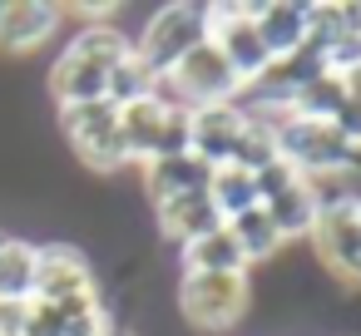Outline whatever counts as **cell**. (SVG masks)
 <instances>
[{
    "mask_svg": "<svg viewBox=\"0 0 361 336\" xmlns=\"http://www.w3.org/2000/svg\"><path fill=\"white\" fill-rule=\"evenodd\" d=\"M173 306L203 336L233 331L252 311V272H183L173 287Z\"/></svg>",
    "mask_w": 361,
    "mask_h": 336,
    "instance_id": "6da1fadb",
    "label": "cell"
},
{
    "mask_svg": "<svg viewBox=\"0 0 361 336\" xmlns=\"http://www.w3.org/2000/svg\"><path fill=\"white\" fill-rule=\"evenodd\" d=\"M257 124V119H252ZM267 134H272V144H277V158L292 168V173H302V178H322V173H351L356 168V154L341 144V134L331 129V124H322V119H302V114H277V119H267L262 124Z\"/></svg>",
    "mask_w": 361,
    "mask_h": 336,
    "instance_id": "7a4b0ae2",
    "label": "cell"
},
{
    "mask_svg": "<svg viewBox=\"0 0 361 336\" xmlns=\"http://www.w3.org/2000/svg\"><path fill=\"white\" fill-rule=\"evenodd\" d=\"M60 134L65 144L75 149V158L94 173H119L129 168L124 158V144H119V109L109 99H94V104H70L60 109Z\"/></svg>",
    "mask_w": 361,
    "mask_h": 336,
    "instance_id": "3957f363",
    "label": "cell"
},
{
    "mask_svg": "<svg viewBox=\"0 0 361 336\" xmlns=\"http://www.w3.org/2000/svg\"><path fill=\"white\" fill-rule=\"evenodd\" d=\"M208 40V6H193V0H178V6L154 11V20L144 25L134 55L144 60L149 75H169L193 45Z\"/></svg>",
    "mask_w": 361,
    "mask_h": 336,
    "instance_id": "277c9868",
    "label": "cell"
},
{
    "mask_svg": "<svg viewBox=\"0 0 361 336\" xmlns=\"http://www.w3.org/2000/svg\"><path fill=\"white\" fill-rule=\"evenodd\" d=\"M80 297H99V277L85 247L75 242H35V292L30 301H80Z\"/></svg>",
    "mask_w": 361,
    "mask_h": 336,
    "instance_id": "5b68a950",
    "label": "cell"
},
{
    "mask_svg": "<svg viewBox=\"0 0 361 336\" xmlns=\"http://www.w3.org/2000/svg\"><path fill=\"white\" fill-rule=\"evenodd\" d=\"M312 247H317V262L336 282L361 287V198L322 208L312 223Z\"/></svg>",
    "mask_w": 361,
    "mask_h": 336,
    "instance_id": "8992f818",
    "label": "cell"
},
{
    "mask_svg": "<svg viewBox=\"0 0 361 336\" xmlns=\"http://www.w3.org/2000/svg\"><path fill=\"white\" fill-rule=\"evenodd\" d=\"M208 45L233 65V75L243 85H252L272 65L262 35L252 25V6H208Z\"/></svg>",
    "mask_w": 361,
    "mask_h": 336,
    "instance_id": "52a82bcc",
    "label": "cell"
},
{
    "mask_svg": "<svg viewBox=\"0 0 361 336\" xmlns=\"http://www.w3.org/2000/svg\"><path fill=\"white\" fill-rule=\"evenodd\" d=\"M169 80H173V89L183 94V104L188 109H208V104H233L238 99V89H243V80L233 75V65L203 40V45H193L173 70H169Z\"/></svg>",
    "mask_w": 361,
    "mask_h": 336,
    "instance_id": "ba28073f",
    "label": "cell"
},
{
    "mask_svg": "<svg viewBox=\"0 0 361 336\" xmlns=\"http://www.w3.org/2000/svg\"><path fill=\"white\" fill-rule=\"evenodd\" d=\"M247 129V114L238 104H208V109H193L188 119V154L208 168H223L233 163L238 154V139Z\"/></svg>",
    "mask_w": 361,
    "mask_h": 336,
    "instance_id": "9c48e42d",
    "label": "cell"
},
{
    "mask_svg": "<svg viewBox=\"0 0 361 336\" xmlns=\"http://www.w3.org/2000/svg\"><path fill=\"white\" fill-rule=\"evenodd\" d=\"M65 20V6H45V0H0V55H30L40 50Z\"/></svg>",
    "mask_w": 361,
    "mask_h": 336,
    "instance_id": "30bf717a",
    "label": "cell"
},
{
    "mask_svg": "<svg viewBox=\"0 0 361 336\" xmlns=\"http://www.w3.org/2000/svg\"><path fill=\"white\" fill-rule=\"evenodd\" d=\"M154 218H159V232H164L169 242H178V247H188L193 237H203V232L223 228V218H218V208H213L208 188H203V193H178V198L154 203Z\"/></svg>",
    "mask_w": 361,
    "mask_h": 336,
    "instance_id": "8fae6325",
    "label": "cell"
},
{
    "mask_svg": "<svg viewBox=\"0 0 361 336\" xmlns=\"http://www.w3.org/2000/svg\"><path fill=\"white\" fill-rule=\"evenodd\" d=\"M252 25L267 45L272 60L307 50V6H292V0H267V6H252Z\"/></svg>",
    "mask_w": 361,
    "mask_h": 336,
    "instance_id": "7c38bea8",
    "label": "cell"
},
{
    "mask_svg": "<svg viewBox=\"0 0 361 336\" xmlns=\"http://www.w3.org/2000/svg\"><path fill=\"white\" fill-rule=\"evenodd\" d=\"M164 109L144 94L134 104H119V144H124V158L129 163H149L159 158V144H164Z\"/></svg>",
    "mask_w": 361,
    "mask_h": 336,
    "instance_id": "4fadbf2b",
    "label": "cell"
},
{
    "mask_svg": "<svg viewBox=\"0 0 361 336\" xmlns=\"http://www.w3.org/2000/svg\"><path fill=\"white\" fill-rule=\"evenodd\" d=\"M208 178H213V168L198 163L193 154H169V158H149L144 163V188H149L154 203L178 198V193H203Z\"/></svg>",
    "mask_w": 361,
    "mask_h": 336,
    "instance_id": "5bb4252c",
    "label": "cell"
},
{
    "mask_svg": "<svg viewBox=\"0 0 361 336\" xmlns=\"http://www.w3.org/2000/svg\"><path fill=\"white\" fill-rule=\"evenodd\" d=\"M228 232H233V242H238V252H243V262H247V272L252 267H267V262H277L282 257V237H277V228H272V218H267V208L262 203H252V208H243L238 218H228Z\"/></svg>",
    "mask_w": 361,
    "mask_h": 336,
    "instance_id": "9a60e30c",
    "label": "cell"
},
{
    "mask_svg": "<svg viewBox=\"0 0 361 336\" xmlns=\"http://www.w3.org/2000/svg\"><path fill=\"white\" fill-rule=\"evenodd\" d=\"M104 70L99 65H90V60H80V55H60L55 60V70H50V94H55V104L60 109H70V104H94V99H104Z\"/></svg>",
    "mask_w": 361,
    "mask_h": 336,
    "instance_id": "2e32d148",
    "label": "cell"
},
{
    "mask_svg": "<svg viewBox=\"0 0 361 336\" xmlns=\"http://www.w3.org/2000/svg\"><path fill=\"white\" fill-rule=\"evenodd\" d=\"M262 208H267V218H272V228H277V237H282V242H302V237H312L317 198H312L307 178H297L292 188H282V193H277V198H267Z\"/></svg>",
    "mask_w": 361,
    "mask_h": 336,
    "instance_id": "e0dca14e",
    "label": "cell"
},
{
    "mask_svg": "<svg viewBox=\"0 0 361 336\" xmlns=\"http://www.w3.org/2000/svg\"><path fill=\"white\" fill-rule=\"evenodd\" d=\"M35 292V242L0 228V301H30Z\"/></svg>",
    "mask_w": 361,
    "mask_h": 336,
    "instance_id": "ac0fdd59",
    "label": "cell"
},
{
    "mask_svg": "<svg viewBox=\"0 0 361 336\" xmlns=\"http://www.w3.org/2000/svg\"><path fill=\"white\" fill-rule=\"evenodd\" d=\"M178 262H183V272H247V262H243L228 223L213 228V232H203V237H193L188 247H178Z\"/></svg>",
    "mask_w": 361,
    "mask_h": 336,
    "instance_id": "d6986e66",
    "label": "cell"
},
{
    "mask_svg": "<svg viewBox=\"0 0 361 336\" xmlns=\"http://www.w3.org/2000/svg\"><path fill=\"white\" fill-rule=\"evenodd\" d=\"M65 50H70V55H80V60H90V65H99V70L109 75L119 60H129V55H134V40H129L119 25L99 20V25H85V30H80Z\"/></svg>",
    "mask_w": 361,
    "mask_h": 336,
    "instance_id": "ffe728a7",
    "label": "cell"
},
{
    "mask_svg": "<svg viewBox=\"0 0 361 336\" xmlns=\"http://www.w3.org/2000/svg\"><path fill=\"white\" fill-rule=\"evenodd\" d=\"M208 198H213V208H218V218H223V223H228V218H238L243 208H252V203H257L252 173H247V168H238V163L213 168V178H208Z\"/></svg>",
    "mask_w": 361,
    "mask_h": 336,
    "instance_id": "44dd1931",
    "label": "cell"
},
{
    "mask_svg": "<svg viewBox=\"0 0 361 336\" xmlns=\"http://www.w3.org/2000/svg\"><path fill=\"white\" fill-rule=\"evenodd\" d=\"M346 104V85H341V75H331V70H322L312 85H302L297 94H292V114H302V119H322V124H331V114Z\"/></svg>",
    "mask_w": 361,
    "mask_h": 336,
    "instance_id": "7402d4cb",
    "label": "cell"
},
{
    "mask_svg": "<svg viewBox=\"0 0 361 336\" xmlns=\"http://www.w3.org/2000/svg\"><path fill=\"white\" fill-rule=\"evenodd\" d=\"M60 316H65V336H114V331H119V326H114V316H109V306H104L99 297L65 301V306H60Z\"/></svg>",
    "mask_w": 361,
    "mask_h": 336,
    "instance_id": "603a6c76",
    "label": "cell"
},
{
    "mask_svg": "<svg viewBox=\"0 0 361 336\" xmlns=\"http://www.w3.org/2000/svg\"><path fill=\"white\" fill-rule=\"evenodd\" d=\"M149 85H154V75L144 70V60H139V55H129V60H119V65L109 70V80H104V99L119 109V104L144 99V94H149Z\"/></svg>",
    "mask_w": 361,
    "mask_h": 336,
    "instance_id": "cb8c5ba5",
    "label": "cell"
},
{
    "mask_svg": "<svg viewBox=\"0 0 361 336\" xmlns=\"http://www.w3.org/2000/svg\"><path fill=\"white\" fill-rule=\"evenodd\" d=\"M277 158V144H272V134L262 129V124H252L247 119V129H243V139H238V154H233V163L238 168H247V173H257V168H267Z\"/></svg>",
    "mask_w": 361,
    "mask_h": 336,
    "instance_id": "d4e9b609",
    "label": "cell"
},
{
    "mask_svg": "<svg viewBox=\"0 0 361 336\" xmlns=\"http://www.w3.org/2000/svg\"><path fill=\"white\" fill-rule=\"evenodd\" d=\"M297 178H302V173H292V168H287L282 158H272L267 168H257V173H252V188H257V203H267V198H277V193H282V188H292Z\"/></svg>",
    "mask_w": 361,
    "mask_h": 336,
    "instance_id": "484cf974",
    "label": "cell"
},
{
    "mask_svg": "<svg viewBox=\"0 0 361 336\" xmlns=\"http://www.w3.org/2000/svg\"><path fill=\"white\" fill-rule=\"evenodd\" d=\"M331 129L341 134V144H346L351 154H361V104H351V99H346V104L331 114Z\"/></svg>",
    "mask_w": 361,
    "mask_h": 336,
    "instance_id": "4316f807",
    "label": "cell"
},
{
    "mask_svg": "<svg viewBox=\"0 0 361 336\" xmlns=\"http://www.w3.org/2000/svg\"><path fill=\"white\" fill-rule=\"evenodd\" d=\"M188 119H193V114H169V119H164L159 158H169V154H188Z\"/></svg>",
    "mask_w": 361,
    "mask_h": 336,
    "instance_id": "83f0119b",
    "label": "cell"
},
{
    "mask_svg": "<svg viewBox=\"0 0 361 336\" xmlns=\"http://www.w3.org/2000/svg\"><path fill=\"white\" fill-rule=\"evenodd\" d=\"M30 301H0V336H25Z\"/></svg>",
    "mask_w": 361,
    "mask_h": 336,
    "instance_id": "f1b7e54d",
    "label": "cell"
},
{
    "mask_svg": "<svg viewBox=\"0 0 361 336\" xmlns=\"http://www.w3.org/2000/svg\"><path fill=\"white\" fill-rule=\"evenodd\" d=\"M341 85H346V99H351V104H361V65L341 70Z\"/></svg>",
    "mask_w": 361,
    "mask_h": 336,
    "instance_id": "f546056e",
    "label": "cell"
},
{
    "mask_svg": "<svg viewBox=\"0 0 361 336\" xmlns=\"http://www.w3.org/2000/svg\"><path fill=\"white\" fill-rule=\"evenodd\" d=\"M114 336H139V331H114Z\"/></svg>",
    "mask_w": 361,
    "mask_h": 336,
    "instance_id": "4dcf8cb0",
    "label": "cell"
}]
</instances>
